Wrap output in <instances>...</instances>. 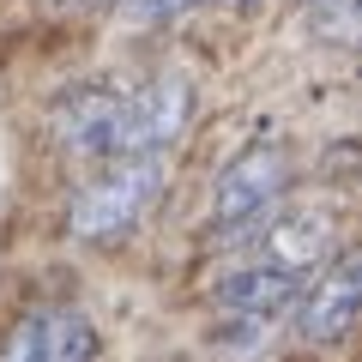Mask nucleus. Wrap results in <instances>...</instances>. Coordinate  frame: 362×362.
I'll return each mask as SVG.
<instances>
[{
  "instance_id": "1",
  "label": "nucleus",
  "mask_w": 362,
  "mask_h": 362,
  "mask_svg": "<svg viewBox=\"0 0 362 362\" xmlns=\"http://www.w3.org/2000/svg\"><path fill=\"white\" fill-rule=\"evenodd\" d=\"M169 151H133V157H103V169L85 181L66 206V230L78 242H115L151 211V199L163 194Z\"/></svg>"
},
{
  "instance_id": "2",
  "label": "nucleus",
  "mask_w": 362,
  "mask_h": 362,
  "mask_svg": "<svg viewBox=\"0 0 362 362\" xmlns=\"http://www.w3.org/2000/svg\"><path fill=\"white\" fill-rule=\"evenodd\" d=\"M284 194H290V145L278 133H259L254 145H242L223 163L218 187H211V230L218 235L254 230Z\"/></svg>"
},
{
  "instance_id": "3",
  "label": "nucleus",
  "mask_w": 362,
  "mask_h": 362,
  "mask_svg": "<svg viewBox=\"0 0 362 362\" xmlns=\"http://www.w3.org/2000/svg\"><path fill=\"white\" fill-rule=\"evenodd\" d=\"M187 115H194V85H187V73H151L145 85L121 90V109H115L103 157L169 151L181 139V127H187Z\"/></svg>"
},
{
  "instance_id": "4",
  "label": "nucleus",
  "mask_w": 362,
  "mask_h": 362,
  "mask_svg": "<svg viewBox=\"0 0 362 362\" xmlns=\"http://www.w3.org/2000/svg\"><path fill=\"white\" fill-rule=\"evenodd\" d=\"M344 247V230H338V211L332 206H296L284 211V199L254 223V259L278 272H296V278H314L326 259Z\"/></svg>"
},
{
  "instance_id": "5",
  "label": "nucleus",
  "mask_w": 362,
  "mask_h": 362,
  "mask_svg": "<svg viewBox=\"0 0 362 362\" xmlns=\"http://www.w3.org/2000/svg\"><path fill=\"white\" fill-rule=\"evenodd\" d=\"M296 308H302V338L308 344H338L350 332V320L362 314V259L350 247H338L308 284H302Z\"/></svg>"
},
{
  "instance_id": "6",
  "label": "nucleus",
  "mask_w": 362,
  "mask_h": 362,
  "mask_svg": "<svg viewBox=\"0 0 362 362\" xmlns=\"http://www.w3.org/2000/svg\"><path fill=\"white\" fill-rule=\"evenodd\" d=\"M103 338L85 308H37L13 326L0 362H97Z\"/></svg>"
},
{
  "instance_id": "7",
  "label": "nucleus",
  "mask_w": 362,
  "mask_h": 362,
  "mask_svg": "<svg viewBox=\"0 0 362 362\" xmlns=\"http://www.w3.org/2000/svg\"><path fill=\"white\" fill-rule=\"evenodd\" d=\"M115 109H121V85H78V90H66L61 103H54V139H61L66 151L103 163Z\"/></svg>"
},
{
  "instance_id": "8",
  "label": "nucleus",
  "mask_w": 362,
  "mask_h": 362,
  "mask_svg": "<svg viewBox=\"0 0 362 362\" xmlns=\"http://www.w3.org/2000/svg\"><path fill=\"white\" fill-rule=\"evenodd\" d=\"M302 284H308V278H296V272H278V266H266V259H247V266H235L218 284V302L230 314H242V320H272V314L296 308Z\"/></svg>"
},
{
  "instance_id": "9",
  "label": "nucleus",
  "mask_w": 362,
  "mask_h": 362,
  "mask_svg": "<svg viewBox=\"0 0 362 362\" xmlns=\"http://www.w3.org/2000/svg\"><path fill=\"white\" fill-rule=\"evenodd\" d=\"M314 6V30L326 42H350L356 37V0H308Z\"/></svg>"
},
{
  "instance_id": "10",
  "label": "nucleus",
  "mask_w": 362,
  "mask_h": 362,
  "mask_svg": "<svg viewBox=\"0 0 362 362\" xmlns=\"http://www.w3.org/2000/svg\"><path fill=\"white\" fill-rule=\"evenodd\" d=\"M187 6H199V0H127V18H139V25H163V18L187 13Z\"/></svg>"
},
{
  "instance_id": "11",
  "label": "nucleus",
  "mask_w": 362,
  "mask_h": 362,
  "mask_svg": "<svg viewBox=\"0 0 362 362\" xmlns=\"http://www.w3.org/2000/svg\"><path fill=\"white\" fill-rule=\"evenodd\" d=\"M223 6H235V13H254V6H259V0H223Z\"/></svg>"
},
{
  "instance_id": "12",
  "label": "nucleus",
  "mask_w": 362,
  "mask_h": 362,
  "mask_svg": "<svg viewBox=\"0 0 362 362\" xmlns=\"http://www.w3.org/2000/svg\"><path fill=\"white\" fill-rule=\"evenodd\" d=\"M54 6H78V0H54Z\"/></svg>"
},
{
  "instance_id": "13",
  "label": "nucleus",
  "mask_w": 362,
  "mask_h": 362,
  "mask_svg": "<svg viewBox=\"0 0 362 362\" xmlns=\"http://www.w3.org/2000/svg\"><path fill=\"white\" fill-rule=\"evenodd\" d=\"M302 6H308V0H302Z\"/></svg>"
}]
</instances>
